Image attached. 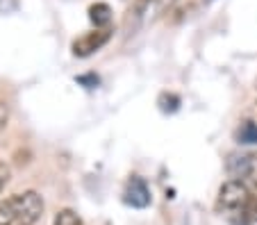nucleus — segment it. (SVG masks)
<instances>
[{
	"instance_id": "nucleus-1",
	"label": "nucleus",
	"mask_w": 257,
	"mask_h": 225,
	"mask_svg": "<svg viewBox=\"0 0 257 225\" xmlns=\"http://www.w3.org/2000/svg\"><path fill=\"white\" fill-rule=\"evenodd\" d=\"M252 191L250 186L243 180H228L221 189H218V198H216V209L223 211V214L230 216V220L239 218V216L246 211V207L250 205L252 200Z\"/></svg>"
},
{
	"instance_id": "nucleus-2",
	"label": "nucleus",
	"mask_w": 257,
	"mask_h": 225,
	"mask_svg": "<svg viewBox=\"0 0 257 225\" xmlns=\"http://www.w3.org/2000/svg\"><path fill=\"white\" fill-rule=\"evenodd\" d=\"M16 211V220L19 225H34L44 214V198L37 191H23L10 198Z\"/></svg>"
},
{
	"instance_id": "nucleus-3",
	"label": "nucleus",
	"mask_w": 257,
	"mask_h": 225,
	"mask_svg": "<svg viewBox=\"0 0 257 225\" xmlns=\"http://www.w3.org/2000/svg\"><path fill=\"white\" fill-rule=\"evenodd\" d=\"M228 171L234 180H243L248 186L257 189V155H230Z\"/></svg>"
},
{
	"instance_id": "nucleus-4",
	"label": "nucleus",
	"mask_w": 257,
	"mask_h": 225,
	"mask_svg": "<svg viewBox=\"0 0 257 225\" xmlns=\"http://www.w3.org/2000/svg\"><path fill=\"white\" fill-rule=\"evenodd\" d=\"M107 41H109V30H96V32H89V35L80 37L78 41H73V55H75V57H89L91 53L100 50Z\"/></svg>"
},
{
	"instance_id": "nucleus-5",
	"label": "nucleus",
	"mask_w": 257,
	"mask_h": 225,
	"mask_svg": "<svg viewBox=\"0 0 257 225\" xmlns=\"http://www.w3.org/2000/svg\"><path fill=\"white\" fill-rule=\"evenodd\" d=\"M125 202L137 209H144V207L151 205V189L146 184L141 177H132L127 182V189H125Z\"/></svg>"
},
{
	"instance_id": "nucleus-6",
	"label": "nucleus",
	"mask_w": 257,
	"mask_h": 225,
	"mask_svg": "<svg viewBox=\"0 0 257 225\" xmlns=\"http://www.w3.org/2000/svg\"><path fill=\"white\" fill-rule=\"evenodd\" d=\"M89 19L96 25V30H107V25L112 23V7L105 3H96L89 7Z\"/></svg>"
},
{
	"instance_id": "nucleus-7",
	"label": "nucleus",
	"mask_w": 257,
	"mask_h": 225,
	"mask_svg": "<svg viewBox=\"0 0 257 225\" xmlns=\"http://www.w3.org/2000/svg\"><path fill=\"white\" fill-rule=\"evenodd\" d=\"M239 143H257V125L252 121H246L237 132Z\"/></svg>"
},
{
	"instance_id": "nucleus-8",
	"label": "nucleus",
	"mask_w": 257,
	"mask_h": 225,
	"mask_svg": "<svg viewBox=\"0 0 257 225\" xmlns=\"http://www.w3.org/2000/svg\"><path fill=\"white\" fill-rule=\"evenodd\" d=\"M53 225H82V218L78 216V211L73 209H59Z\"/></svg>"
},
{
	"instance_id": "nucleus-9",
	"label": "nucleus",
	"mask_w": 257,
	"mask_h": 225,
	"mask_svg": "<svg viewBox=\"0 0 257 225\" xmlns=\"http://www.w3.org/2000/svg\"><path fill=\"white\" fill-rule=\"evenodd\" d=\"M180 105V98L175 93H162L160 96V109L162 112H175Z\"/></svg>"
},
{
	"instance_id": "nucleus-10",
	"label": "nucleus",
	"mask_w": 257,
	"mask_h": 225,
	"mask_svg": "<svg viewBox=\"0 0 257 225\" xmlns=\"http://www.w3.org/2000/svg\"><path fill=\"white\" fill-rule=\"evenodd\" d=\"M7 182H10V168L0 162V193H3V189H5Z\"/></svg>"
},
{
	"instance_id": "nucleus-11",
	"label": "nucleus",
	"mask_w": 257,
	"mask_h": 225,
	"mask_svg": "<svg viewBox=\"0 0 257 225\" xmlns=\"http://www.w3.org/2000/svg\"><path fill=\"white\" fill-rule=\"evenodd\" d=\"M7 118H10V112H7V107L3 103H0V130L7 125Z\"/></svg>"
}]
</instances>
